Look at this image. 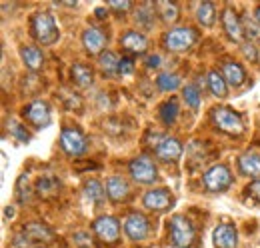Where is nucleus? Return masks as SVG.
<instances>
[{
  "label": "nucleus",
  "instance_id": "obj_1",
  "mask_svg": "<svg viewBox=\"0 0 260 248\" xmlns=\"http://www.w3.org/2000/svg\"><path fill=\"white\" fill-rule=\"evenodd\" d=\"M30 30L36 42L40 44H54L58 40V28L50 12H36L30 18Z\"/></svg>",
  "mask_w": 260,
  "mask_h": 248
},
{
  "label": "nucleus",
  "instance_id": "obj_2",
  "mask_svg": "<svg viewBox=\"0 0 260 248\" xmlns=\"http://www.w3.org/2000/svg\"><path fill=\"white\" fill-rule=\"evenodd\" d=\"M170 242L176 248H190L194 242V226L182 214L170 218Z\"/></svg>",
  "mask_w": 260,
  "mask_h": 248
},
{
  "label": "nucleus",
  "instance_id": "obj_3",
  "mask_svg": "<svg viewBox=\"0 0 260 248\" xmlns=\"http://www.w3.org/2000/svg\"><path fill=\"white\" fill-rule=\"evenodd\" d=\"M196 40H198V34H196V30L190 28V26L172 28V30L166 32L162 38L166 50H170V52H184V50H188L190 46H194Z\"/></svg>",
  "mask_w": 260,
  "mask_h": 248
},
{
  "label": "nucleus",
  "instance_id": "obj_4",
  "mask_svg": "<svg viewBox=\"0 0 260 248\" xmlns=\"http://www.w3.org/2000/svg\"><path fill=\"white\" fill-rule=\"evenodd\" d=\"M212 120H214V124H216L222 132H226L230 136H240V134L244 132V124H242L240 114L234 112V110L228 108V106H216V108L212 110Z\"/></svg>",
  "mask_w": 260,
  "mask_h": 248
},
{
  "label": "nucleus",
  "instance_id": "obj_5",
  "mask_svg": "<svg viewBox=\"0 0 260 248\" xmlns=\"http://www.w3.org/2000/svg\"><path fill=\"white\" fill-rule=\"evenodd\" d=\"M128 172L130 176L140 182V184H152L156 178H158V170H156V164L152 162V158L148 156H136L132 158L128 164Z\"/></svg>",
  "mask_w": 260,
  "mask_h": 248
},
{
  "label": "nucleus",
  "instance_id": "obj_6",
  "mask_svg": "<svg viewBox=\"0 0 260 248\" xmlns=\"http://www.w3.org/2000/svg\"><path fill=\"white\" fill-rule=\"evenodd\" d=\"M232 184V174L224 164H214L204 172V186L210 192H224Z\"/></svg>",
  "mask_w": 260,
  "mask_h": 248
},
{
  "label": "nucleus",
  "instance_id": "obj_7",
  "mask_svg": "<svg viewBox=\"0 0 260 248\" xmlns=\"http://www.w3.org/2000/svg\"><path fill=\"white\" fill-rule=\"evenodd\" d=\"M22 114H24L26 122L32 124L36 130H40V128H46V126L50 124V120H52V114H50V106H48L44 100H34V102H30L28 106H24Z\"/></svg>",
  "mask_w": 260,
  "mask_h": 248
},
{
  "label": "nucleus",
  "instance_id": "obj_8",
  "mask_svg": "<svg viewBox=\"0 0 260 248\" xmlns=\"http://www.w3.org/2000/svg\"><path fill=\"white\" fill-rule=\"evenodd\" d=\"M60 146L68 156H80L86 152V138L78 128H64L60 132Z\"/></svg>",
  "mask_w": 260,
  "mask_h": 248
},
{
  "label": "nucleus",
  "instance_id": "obj_9",
  "mask_svg": "<svg viewBox=\"0 0 260 248\" xmlns=\"http://www.w3.org/2000/svg\"><path fill=\"white\" fill-rule=\"evenodd\" d=\"M144 206L148 210H154V212H164L168 208H172L174 204V196L168 192V188H154V190H148L142 198Z\"/></svg>",
  "mask_w": 260,
  "mask_h": 248
},
{
  "label": "nucleus",
  "instance_id": "obj_10",
  "mask_svg": "<svg viewBox=\"0 0 260 248\" xmlns=\"http://www.w3.org/2000/svg\"><path fill=\"white\" fill-rule=\"evenodd\" d=\"M94 232L102 242L114 244L120 236V224L114 216H100L94 220Z\"/></svg>",
  "mask_w": 260,
  "mask_h": 248
},
{
  "label": "nucleus",
  "instance_id": "obj_11",
  "mask_svg": "<svg viewBox=\"0 0 260 248\" xmlns=\"http://www.w3.org/2000/svg\"><path fill=\"white\" fill-rule=\"evenodd\" d=\"M148 230H150L148 220L140 212H132L124 220V232H126V236H128L130 240H134V242L144 240L148 236Z\"/></svg>",
  "mask_w": 260,
  "mask_h": 248
},
{
  "label": "nucleus",
  "instance_id": "obj_12",
  "mask_svg": "<svg viewBox=\"0 0 260 248\" xmlns=\"http://www.w3.org/2000/svg\"><path fill=\"white\" fill-rule=\"evenodd\" d=\"M154 152L158 156V160H162V162H176L182 156V144L174 136H164L160 144L154 148Z\"/></svg>",
  "mask_w": 260,
  "mask_h": 248
},
{
  "label": "nucleus",
  "instance_id": "obj_13",
  "mask_svg": "<svg viewBox=\"0 0 260 248\" xmlns=\"http://www.w3.org/2000/svg\"><path fill=\"white\" fill-rule=\"evenodd\" d=\"M82 46L88 54H102L106 48V34L96 26H88L82 32Z\"/></svg>",
  "mask_w": 260,
  "mask_h": 248
},
{
  "label": "nucleus",
  "instance_id": "obj_14",
  "mask_svg": "<svg viewBox=\"0 0 260 248\" xmlns=\"http://www.w3.org/2000/svg\"><path fill=\"white\" fill-rule=\"evenodd\" d=\"M214 246L216 248H236L238 246V232L232 224H220L214 228Z\"/></svg>",
  "mask_w": 260,
  "mask_h": 248
},
{
  "label": "nucleus",
  "instance_id": "obj_15",
  "mask_svg": "<svg viewBox=\"0 0 260 248\" xmlns=\"http://www.w3.org/2000/svg\"><path fill=\"white\" fill-rule=\"evenodd\" d=\"M122 48L130 52V54H144L148 50V40L142 32L138 30H128L122 38H120Z\"/></svg>",
  "mask_w": 260,
  "mask_h": 248
},
{
  "label": "nucleus",
  "instance_id": "obj_16",
  "mask_svg": "<svg viewBox=\"0 0 260 248\" xmlns=\"http://www.w3.org/2000/svg\"><path fill=\"white\" fill-rule=\"evenodd\" d=\"M106 194L112 202H124L130 196V184L122 176H110L106 180Z\"/></svg>",
  "mask_w": 260,
  "mask_h": 248
},
{
  "label": "nucleus",
  "instance_id": "obj_17",
  "mask_svg": "<svg viewBox=\"0 0 260 248\" xmlns=\"http://www.w3.org/2000/svg\"><path fill=\"white\" fill-rule=\"evenodd\" d=\"M222 26H224V30H226L230 40L242 42L244 28H242V22H240V18L236 16V12L232 8H224V12H222Z\"/></svg>",
  "mask_w": 260,
  "mask_h": 248
},
{
  "label": "nucleus",
  "instance_id": "obj_18",
  "mask_svg": "<svg viewBox=\"0 0 260 248\" xmlns=\"http://www.w3.org/2000/svg\"><path fill=\"white\" fill-rule=\"evenodd\" d=\"M222 76H224V80H226L228 84L234 86V88H238V86H242L246 82V72H244V68L238 62H232V60L224 62Z\"/></svg>",
  "mask_w": 260,
  "mask_h": 248
},
{
  "label": "nucleus",
  "instance_id": "obj_19",
  "mask_svg": "<svg viewBox=\"0 0 260 248\" xmlns=\"http://www.w3.org/2000/svg\"><path fill=\"white\" fill-rule=\"evenodd\" d=\"M22 230L26 232V236H28L30 240H40V242H52V240H54V232H52L44 222H38V220L24 224Z\"/></svg>",
  "mask_w": 260,
  "mask_h": 248
},
{
  "label": "nucleus",
  "instance_id": "obj_20",
  "mask_svg": "<svg viewBox=\"0 0 260 248\" xmlns=\"http://www.w3.org/2000/svg\"><path fill=\"white\" fill-rule=\"evenodd\" d=\"M70 76H72L74 84H78L80 88H88V86H92V82H94V72H92V68L86 66V64H82V62L72 64Z\"/></svg>",
  "mask_w": 260,
  "mask_h": 248
},
{
  "label": "nucleus",
  "instance_id": "obj_21",
  "mask_svg": "<svg viewBox=\"0 0 260 248\" xmlns=\"http://www.w3.org/2000/svg\"><path fill=\"white\" fill-rule=\"evenodd\" d=\"M36 192L42 198H54L60 192V180L52 174H44L36 180Z\"/></svg>",
  "mask_w": 260,
  "mask_h": 248
},
{
  "label": "nucleus",
  "instance_id": "obj_22",
  "mask_svg": "<svg viewBox=\"0 0 260 248\" xmlns=\"http://www.w3.org/2000/svg\"><path fill=\"white\" fill-rule=\"evenodd\" d=\"M154 10H156V4H152V2H142L138 6V10H136V22H138L140 28L150 30L154 26V22H156Z\"/></svg>",
  "mask_w": 260,
  "mask_h": 248
},
{
  "label": "nucleus",
  "instance_id": "obj_23",
  "mask_svg": "<svg viewBox=\"0 0 260 248\" xmlns=\"http://www.w3.org/2000/svg\"><path fill=\"white\" fill-rule=\"evenodd\" d=\"M20 58L26 64V68H30L32 72L40 70L42 64H44V54H42V50L36 48V46H22V48H20Z\"/></svg>",
  "mask_w": 260,
  "mask_h": 248
},
{
  "label": "nucleus",
  "instance_id": "obj_24",
  "mask_svg": "<svg viewBox=\"0 0 260 248\" xmlns=\"http://www.w3.org/2000/svg\"><path fill=\"white\" fill-rule=\"evenodd\" d=\"M238 166H240L242 174L252 176V178H260V154H254V152L242 154L238 160Z\"/></svg>",
  "mask_w": 260,
  "mask_h": 248
},
{
  "label": "nucleus",
  "instance_id": "obj_25",
  "mask_svg": "<svg viewBox=\"0 0 260 248\" xmlns=\"http://www.w3.org/2000/svg\"><path fill=\"white\" fill-rule=\"evenodd\" d=\"M118 64H120V58H118V54H116V52H112V50L102 52V54H100V58H98V66H100L102 74H104V76H108V78L118 74Z\"/></svg>",
  "mask_w": 260,
  "mask_h": 248
},
{
  "label": "nucleus",
  "instance_id": "obj_26",
  "mask_svg": "<svg viewBox=\"0 0 260 248\" xmlns=\"http://www.w3.org/2000/svg\"><path fill=\"white\" fill-rule=\"evenodd\" d=\"M196 20H198L202 26L210 28V26L214 24V20H216L214 4H212V2H200V4L196 6Z\"/></svg>",
  "mask_w": 260,
  "mask_h": 248
},
{
  "label": "nucleus",
  "instance_id": "obj_27",
  "mask_svg": "<svg viewBox=\"0 0 260 248\" xmlns=\"http://www.w3.org/2000/svg\"><path fill=\"white\" fill-rule=\"evenodd\" d=\"M208 88L210 92L218 98H224L228 94V82L224 80V76L218 70H210L208 72Z\"/></svg>",
  "mask_w": 260,
  "mask_h": 248
},
{
  "label": "nucleus",
  "instance_id": "obj_28",
  "mask_svg": "<svg viewBox=\"0 0 260 248\" xmlns=\"http://www.w3.org/2000/svg\"><path fill=\"white\" fill-rule=\"evenodd\" d=\"M84 196L94 204H102L104 198H106V186H102V182L92 178L84 184Z\"/></svg>",
  "mask_w": 260,
  "mask_h": 248
},
{
  "label": "nucleus",
  "instance_id": "obj_29",
  "mask_svg": "<svg viewBox=\"0 0 260 248\" xmlns=\"http://www.w3.org/2000/svg\"><path fill=\"white\" fill-rule=\"evenodd\" d=\"M156 10H158L160 18H162L166 24L176 22L178 16H180V12H178V4H176V2H166V0L156 2Z\"/></svg>",
  "mask_w": 260,
  "mask_h": 248
},
{
  "label": "nucleus",
  "instance_id": "obj_30",
  "mask_svg": "<svg viewBox=\"0 0 260 248\" xmlns=\"http://www.w3.org/2000/svg\"><path fill=\"white\" fill-rule=\"evenodd\" d=\"M158 114H160V118H162V122L166 124V126L174 124L176 118H178V100H176L174 96H172L170 100H166L162 106H160Z\"/></svg>",
  "mask_w": 260,
  "mask_h": 248
},
{
  "label": "nucleus",
  "instance_id": "obj_31",
  "mask_svg": "<svg viewBox=\"0 0 260 248\" xmlns=\"http://www.w3.org/2000/svg\"><path fill=\"white\" fill-rule=\"evenodd\" d=\"M156 86L162 90V92H174L178 86H180V78L176 74H170V72H164L156 78Z\"/></svg>",
  "mask_w": 260,
  "mask_h": 248
},
{
  "label": "nucleus",
  "instance_id": "obj_32",
  "mask_svg": "<svg viewBox=\"0 0 260 248\" xmlns=\"http://www.w3.org/2000/svg\"><path fill=\"white\" fill-rule=\"evenodd\" d=\"M6 128H8V132H10L18 142H22V144L30 142V132L26 130V126L18 124L16 120H8V122H6Z\"/></svg>",
  "mask_w": 260,
  "mask_h": 248
},
{
  "label": "nucleus",
  "instance_id": "obj_33",
  "mask_svg": "<svg viewBox=\"0 0 260 248\" xmlns=\"http://www.w3.org/2000/svg\"><path fill=\"white\" fill-rule=\"evenodd\" d=\"M182 98H184V102H186L192 110H198V106H200V90L196 88L194 84H186V86L182 88Z\"/></svg>",
  "mask_w": 260,
  "mask_h": 248
},
{
  "label": "nucleus",
  "instance_id": "obj_34",
  "mask_svg": "<svg viewBox=\"0 0 260 248\" xmlns=\"http://www.w3.org/2000/svg\"><path fill=\"white\" fill-rule=\"evenodd\" d=\"M60 98H62V102H64V106L68 110H82V98L78 94L70 92L68 88H62Z\"/></svg>",
  "mask_w": 260,
  "mask_h": 248
},
{
  "label": "nucleus",
  "instance_id": "obj_35",
  "mask_svg": "<svg viewBox=\"0 0 260 248\" xmlns=\"http://www.w3.org/2000/svg\"><path fill=\"white\" fill-rule=\"evenodd\" d=\"M242 28H244V36H248V42L252 40H260V26H256L250 18H244L242 20Z\"/></svg>",
  "mask_w": 260,
  "mask_h": 248
},
{
  "label": "nucleus",
  "instance_id": "obj_36",
  "mask_svg": "<svg viewBox=\"0 0 260 248\" xmlns=\"http://www.w3.org/2000/svg\"><path fill=\"white\" fill-rule=\"evenodd\" d=\"M72 242H74V246L76 248H92V238H90V234H88V232H84V230L74 232Z\"/></svg>",
  "mask_w": 260,
  "mask_h": 248
},
{
  "label": "nucleus",
  "instance_id": "obj_37",
  "mask_svg": "<svg viewBox=\"0 0 260 248\" xmlns=\"http://www.w3.org/2000/svg\"><path fill=\"white\" fill-rule=\"evenodd\" d=\"M242 54H244V58L250 62H258V50H256V46H254V42H242Z\"/></svg>",
  "mask_w": 260,
  "mask_h": 248
},
{
  "label": "nucleus",
  "instance_id": "obj_38",
  "mask_svg": "<svg viewBox=\"0 0 260 248\" xmlns=\"http://www.w3.org/2000/svg\"><path fill=\"white\" fill-rule=\"evenodd\" d=\"M246 198H250L252 202L260 204V178L246 186Z\"/></svg>",
  "mask_w": 260,
  "mask_h": 248
},
{
  "label": "nucleus",
  "instance_id": "obj_39",
  "mask_svg": "<svg viewBox=\"0 0 260 248\" xmlns=\"http://www.w3.org/2000/svg\"><path fill=\"white\" fill-rule=\"evenodd\" d=\"M134 72V60L130 56H122L120 58V64H118V74L120 76H128Z\"/></svg>",
  "mask_w": 260,
  "mask_h": 248
},
{
  "label": "nucleus",
  "instance_id": "obj_40",
  "mask_svg": "<svg viewBox=\"0 0 260 248\" xmlns=\"http://www.w3.org/2000/svg\"><path fill=\"white\" fill-rule=\"evenodd\" d=\"M28 244H30V238L26 236L24 230H22V234H16L14 240H12V246L14 248H28Z\"/></svg>",
  "mask_w": 260,
  "mask_h": 248
},
{
  "label": "nucleus",
  "instance_id": "obj_41",
  "mask_svg": "<svg viewBox=\"0 0 260 248\" xmlns=\"http://www.w3.org/2000/svg\"><path fill=\"white\" fill-rule=\"evenodd\" d=\"M106 6H108V8H112V10H116L118 14H124L126 10H130V6H132V4H130V2H108Z\"/></svg>",
  "mask_w": 260,
  "mask_h": 248
},
{
  "label": "nucleus",
  "instance_id": "obj_42",
  "mask_svg": "<svg viewBox=\"0 0 260 248\" xmlns=\"http://www.w3.org/2000/svg\"><path fill=\"white\" fill-rule=\"evenodd\" d=\"M160 64H162V58H160L158 54H152V56L146 58V66H148V68H158Z\"/></svg>",
  "mask_w": 260,
  "mask_h": 248
},
{
  "label": "nucleus",
  "instance_id": "obj_43",
  "mask_svg": "<svg viewBox=\"0 0 260 248\" xmlns=\"http://www.w3.org/2000/svg\"><path fill=\"white\" fill-rule=\"evenodd\" d=\"M4 214H6V218H12V216H14V206H6Z\"/></svg>",
  "mask_w": 260,
  "mask_h": 248
},
{
  "label": "nucleus",
  "instance_id": "obj_44",
  "mask_svg": "<svg viewBox=\"0 0 260 248\" xmlns=\"http://www.w3.org/2000/svg\"><path fill=\"white\" fill-rule=\"evenodd\" d=\"M96 16H98V18H104V16H106V14H104V8H98Z\"/></svg>",
  "mask_w": 260,
  "mask_h": 248
},
{
  "label": "nucleus",
  "instance_id": "obj_45",
  "mask_svg": "<svg viewBox=\"0 0 260 248\" xmlns=\"http://www.w3.org/2000/svg\"><path fill=\"white\" fill-rule=\"evenodd\" d=\"M254 14H256V22H258V26H260V6L256 8V12H254Z\"/></svg>",
  "mask_w": 260,
  "mask_h": 248
},
{
  "label": "nucleus",
  "instance_id": "obj_46",
  "mask_svg": "<svg viewBox=\"0 0 260 248\" xmlns=\"http://www.w3.org/2000/svg\"><path fill=\"white\" fill-rule=\"evenodd\" d=\"M38 248H44V246H38Z\"/></svg>",
  "mask_w": 260,
  "mask_h": 248
}]
</instances>
